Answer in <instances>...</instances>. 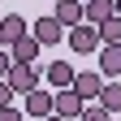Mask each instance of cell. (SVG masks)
I'll use <instances>...</instances> for the list:
<instances>
[{
	"instance_id": "cell-18",
	"label": "cell",
	"mask_w": 121,
	"mask_h": 121,
	"mask_svg": "<svg viewBox=\"0 0 121 121\" xmlns=\"http://www.w3.org/2000/svg\"><path fill=\"white\" fill-rule=\"evenodd\" d=\"M0 121H22V108H13V104H9V108H0Z\"/></svg>"
},
{
	"instance_id": "cell-14",
	"label": "cell",
	"mask_w": 121,
	"mask_h": 121,
	"mask_svg": "<svg viewBox=\"0 0 121 121\" xmlns=\"http://www.w3.org/2000/svg\"><path fill=\"white\" fill-rule=\"evenodd\" d=\"M99 43H121V17H117V13L108 22H99Z\"/></svg>"
},
{
	"instance_id": "cell-13",
	"label": "cell",
	"mask_w": 121,
	"mask_h": 121,
	"mask_svg": "<svg viewBox=\"0 0 121 121\" xmlns=\"http://www.w3.org/2000/svg\"><path fill=\"white\" fill-rule=\"evenodd\" d=\"M99 104H104L112 117L121 112V78H117V82H104V91H99Z\"/></svg>"
},
{
	"instance_id": "cell-12",
	"label": "cell",
	"mask_w": 121,
	"mask_h": 121,
	"mask_svg": "<svg viewBox=\"0 0 121 121\" xmlns=\"http://www.w3.org/2000/svg\"><path fill=\"white\" fill-rule=\"evenodd\" d=\"M0 35H4V48H9L13 39L26 35V17H22V13H4V17H0Z\"/></svg>"
},
{
	"instance_id": "cell-2",
	"label": "cell",
	"mask_w": 121,
	"mask_h": 121,
	"mask_svg": "<svg viewBox=\"0 0 121 121\" xmlns=\"http://www.w3.org/2000/svg\"><path fill=\"white\" fill-rule=\"evenodd\" d=\"M82 108H86V104H82V95H78L73 86H65V91H56V95H52V112L65 117V121H78Z\"/></svg>"
},
{
	"instance_id": "cell-19",
	"label": "cell",
	"mask_w": 121,
	"mask_h": 121,
	"mask_svg": "<svg viewBox=\"0 0 121 121\" xmlns=\"http://www.w3.org/2000/svg\"><path fill=\"white\" fill-rule=\"evenodd\" d=\"M43 121H65V117H56V112H52V117H43Z\"/></svg>"
},
{
	"instance_id": "cell-20",
	"label": "cell",
	"mask_w": 121,
	"mask_h": 121,
	"mask_svg": "<svg viewBox=\"0 0 121 121\" xmlns=\"http://www.w3.org/2000/svg\"><path fill=\"white\" fill-rule=\"evenodd\" d=\"M112 4H117V17H121V0H112Z\"/></svg>"
},
{
	"instance_id": "cell-16",
	"label": "cell",
	"mask_w": 121,
	"mask_h": 121,
	"mask_svg": "<svg viewBox=\"0 0 121 121\" xmlns=\"http://www.w3.org/2000/svg\"><path fill=\"white\" fill-rule=\"evenodd\" d=\"M13 95H17V91L9 86V78H0V108H9V104H13Z\"/></svg>"
},
{
	"instance_id": "cell-7",
	"label": "cell",
	"mask_w": 121,
	"mask_h": 121,
	"mask_svg": "<svg viewBox=\"0 0 121 121\" xmlns=\"http://www.w3.org/2000/svg\"><path fill=\"white\" fill-rule=\"evenodd\" d=\"M26 117H52V91H43V86H35V91H26Z\"/></svg>"
},
{
	"instance_id": "cell-15",
	"label": "cell",
	"mask_w": 121,
	"mask_h": 121,
	"mask_svg": "<svg viewBox=\"0 0 121 121\" xmlns=\"http://www.w3.org/2000/svg\"><path fill=\"white\" fill-rule=\"evenodd\" d=\"M78 121H112V112L95 99V104H86V108H82V117H78Z\"/></svg>"
},
{
	"instance_id": "cell-21",
	"label": "cell",
	"mask_w": 121,
	"mask_h": 121,
	"mask_svg": "<svg viewBox=\"0 0 121 121\" xmlns=\"http://www.w3.org/2000/svg\"><path fill=\"white\" fill-rule=\"evenodd\" d=\"M0 48H4V35H0Z\"/></svg>"
},
{
	"instance_id": "cell-3",
	"label": "cell",
	"mask_w": 121,
	"mask_h": 121,
	"mask_svg": "<svg viewBox=\"0 0 121 121\" xmlns=\"http://www.w3.org/2000/svg\"><path fill=\"white\" fill-rule=\"evenodd\" d=\"M9 86L17 91V95H26V91L39 86V65H26V60H13L9 65Z\"/></svg>"
},
{
	"instance_id": "cell-9",
	"label": "cell",
	"mask_w": 121,
	"mask_h": 121,
	"mask_svg": "<svg viewBox=\"0 0 121 121\" xmlns=\"http://www.w3.org/2000/svg\"><path fill=\"white\" fill-rule=\"evenodd\" d=\"M52 17L65 26V30H69V26H82V22H86V17H82V0H56V13H52Z\"/></svg>"
},
{
	"instance_id": "cell-5",
	"label": "cell",
	"mask_w": 121,
	"mask_h": 121,
	"mask_svg": "<svg viewBox=\"0 0 121 121\" xmlns=\"http://www.w3.org/2000/svg\"><path fill=\"white\" fill-rule=\"evenodd\" d=\"M30 35H35V39L43 43V48H52V43H60V35H65V26H60V22L52 17V13H48V17L30 22Z\"/></svg>"
},
{
	"instance_id": "cell-6",
	"label": "cell",
	"mask_w": 121,
	"mask_h": 121,
	"mask_svg": "<svg viewBox=\"0 0 121 121\" xmlns=\"http://www.w3.org/2000/svg\"><path fill=\"white\" fill-rule=\"evenodd\" d=\"M39 52H43V43L30 35V30H26L22 39H13V43H9V56H13V60H26V65H35V60H39Z\"/></svg>"
},
{
	"instance_id": "cell-8",
	"label": "cell",
	"mask_w": 121,
	"mask_h": 121,
	"mask_svg": "<svg viewBox=\"0 0 121 121\" xmlns=\"http://www.w3.org/2000/svg\"><path fill=\"white\" fill-rule=\"evenodd\" d=\"M99 73L121 78V43H99Z\"/></svg>"
},
{
	"instance_id": "cell-11",
	"label": "cell",
	"mask_w": 121,
	"mask_h": 121,
	"mask_svg": "<svg viewBox=\"0 0 121 121\" xmlns=\"http://www.w3.org/2000/svg\"><path fill=\"white\" fill-rule=\"evenodd\" d=\"M112 13H117V4H112V0H86V4H82V17H86L91 26H99V22H108Z\"/></svg>"
},
{
	"instance_id": "cell-17",
	"label": "cell",
	"mask_w": 121,
	"mask_h": 121,
	"mask_svg": "<svg viewBox=\"0 0 121 121\" xmlns=\"http://www.w3.org/2000/svg\"><path fill=\"white\" fill-rule=\"evenodd\" d=\"M9 65H13V56H9V48H0V78H9Z\"/></svg>"
},
{
	"instance_id": "cell-4",
	"label": "cell",
	"mask_w": 121,
	"mask_h": 121,
	"mask_svg": "<svg viewBox=\"0 0 121 121\" xmlns=\"http://www.w3.org/2000/svg\"><path fill=\"white\" fill-rule=\"evenodd\" d=\"M73 91L82 95V104H95V99H99V91H104V73H99V69L73 73Z\"/></svg>"
},
{
	"instance_id": "cell-10",
	"label": "cell",
	"mask_w": 121,
	"mask_h": 121,
	"mask_svg": "<svg viewBox=\"0 0 121 121\" xmlns=\"http://www.w3.org/2000/svg\"><path fill=\"white\" fill-rule=\"evenodd\" d=\"M43 78H48L56 91H65V86H73V65L69 60H52V65L43 69Z\"/></svg>"
},
{
	"instance_id": "cell-22",
	"label": "cell",
	"mask_w": 121,
	"mask_h": 121,
	"mask_svg": "<svg viewBox=\"0 0 121 121\" xmlns=\"http://www.w3.org/2000/svg\"><path fill=\"white\" fill-rule=\"evenodd\" d=\"M112 121H121V117H112Z\"/></svg>"
},
{
	"instance_id": "cell-1",
	"label": "cell",
	"mask_w": 121,
	"mask_h": 121,
	"mask_svg": "<svg viewBox=\"0 0 121 121\" xmlns=\"http://www.w3.org/2000/svg\"><path fill=\"white\" fill-rule=\"evenodd\" d=\"M69 52H78V56H86V52H95L99 48V26H91V22H82V26H69Z\"/></svg>"
}]
</instances>
